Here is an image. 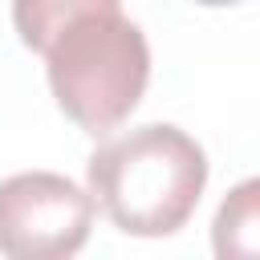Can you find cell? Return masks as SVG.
<instances>
[{"instance_id": "6da1fadb", "label": "cell", "mask_w": 260, "mask_h": 260, "mask_svg": "<svg viewBox=\"0 0 260 260\" xmlns=\"http://www.w3.org/2000/svg\"><path fill=\"white\" fill-rule=\"evenodd\" d=\"M85 183L118 232L146 240L175 236L199 207L207 154L187 130L146 122L106 138L85 162Z\"/></svg>"}, {"instance_id": "7a4b0ae2", "label": "cell", "mask_w": 260, "mask_h": 260, "mask_svg": "<svg viewBox=\"0 0 260 260\" xmlns=\"http://www.w3.org/2000/svg\"><path fill=\"white\" fill-rule=\"evenodd\" d=\"M41 57L61 114L93 138L118 130L150 81L146 32L122 16V8L77 16Z\"/></svg>"}, {"instance_id": "3957f363", "label": "cell", "mask_w": 260, "mask_h": 260, "mask_svg": "<svg viewBox=\"0 0 260 260\" xmlns=\"http://www.w3.org/2000/svg\"><path fill=\"white\" fill-rule=\"evenodd\" d=\"M98 199L57 171L0 179V252L12 260H65L85 248Z\"/></svg>"}, {"instance_id": "277c9868", "label": "cell", "mask_w": 260, "mask_h": 260, "mask_svg": "<svg viewBox=\"0 0 260 260\" xmlns=\"http://www.w3.org/2000/svg\"><path fill=\"white\" fill-rule=\"evenodd\" d=\"M211 248L219 260H260V175L223 195L211 219Z\"/></svg>"}, {"instance_id": "5b68a950", "label": "cell", "mask_w": 260, "mask_h": 260, "mask_svg": "<svg viewBox=\"0 0 260 260\" xmlns=\"http://www.w3.org/2000/svg\"><path fill=\"white\" fill-rule=\"evenodd\" d=\"M122 8V0H12V28L24 49L45 53L65 24H73L85 12H110Z\"/></svg>"}, {"instance_id": "8992f818", "label": "cell", "mask_w": 260, "mask_h": 260, "mask_svg": "<svg viewBox=\"0 0 260 260\" xmlns=\"http://www.w3.org/2000/svg\"><path fill=\"white\" fill-rule=\"evenodd\" d=\"M195 4H207V8H228V4H240V0H195Z\"/></svg>"}]
</instances>
